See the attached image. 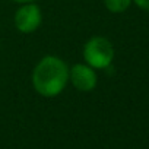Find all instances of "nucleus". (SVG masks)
Segmentation results:
<instances>
[{"label": "nucleus", "mask_w": 149, "mask_h": 149, "mask_svg": "<svg viewBox=\"0 0 149 149\" xmlns=\"http://www.w3.org/2000/svg\"><path fill=\"white\" fill-rule=\"evenodd\" d=\"M69 81V69L63 60L54 56L44 57L32 73L35 91L42 97L58 95Z\"/></svg>", "instance_id": "nucleus-1"}, {"label": "nucleus", "mask_w": 149, "mask_h": 149, "mask_svg": "<svg viewBox=\"0 0 149 149\" xmlns=\"http://www.w3.org/2000/svg\"><path fill=\"white\" fill-rule=\"evenodd\" d=\"M84 57L91 67L105 69L114 58L113 44L104 37H94L85 44Z\"/></svg>", "instance_id": "nucleus-2"}, {"label": "nucleus", "mask_w": 149, "mask_h": 149, "mask_svg": "<svg viewBox=\"0 0 149 149\" xmlns=\"http://www.w3.org/2000/svg\"><path fill=\"white\" fill-rule=\"evenodd\" d=\"M40 24H41V10L37 5H26L21 8L15 15V25L24 34L35 31L40 26Z\"/></svg>", "instance_id": "nucleus-3"}, {"label": "nucleus", "mask_w": 149, "mask_h": 149, "mask_svg": "<svg viewBox=\"0 0 149 149\" xmlns=\"http://www.w3.org/2000/svg\"><path fill=\"white\" fill-rule=\"evenodd\" d=\"M70 81L79 91L88 92L92 91L97 85V74L91 66L85 64H74L70 69Z\"/></svg>", "instance_id": "nucleus-4"}, {"label": "nucleus", "mask_w": 149, "mask_h": 149, "mask_svg": "<svg viewBox=\"0 0 149 149\" xmlns=\"http://www.w3.org/2000/svg\"><path fill=\"white\" fill-rule=\"evenodd\" d=\"M104 3H105V6L110 12L121 13L130 6L132 0H104Z\"/></svg>", "instance_id": "nucleus-5"}, {"label": "nucleus", "mask_w": 149, "mask_h": 149, "mask_svg": "<svg viewBox=\"0 0 149 149\" xmlns=\"http://www.w3.org/2000/svg\"><path fill=\"white\" fill-rule=\"evenodd\" d=\"M133 2H134L140 9H143V10L149 12V0H133Z\"/></svg>", "instance_id": "nucleus-6"}, {"label": "nucleus", "mask_w": 149, "mask_h": 149, "mask_svg": "<svg viewBox=\"0 0 149 149\" xmlns=\"http://www.w3.org/2000/svg\"><path fill=\"white\" fill-rule=\"evenodd\" d=\"M15 2H19V3H29V2H34V0H15Z\"/></svg>", "instance_id": "nucleus-7"}]
</instances>
